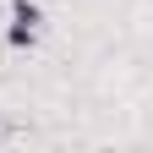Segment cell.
<instances>
[{
  "label": "cell",
  "instance_id": "obj_1",
  "mask_svg": "<svg viewBox=\"0 0 153 153\" xmlns=\"http://www.w3.org/2000/svg\"><path fill=\"white\" fill-rule=\"evenodd\" d=\"M38 27H44V6L38 0H11V22H6V44L11 49H33Z\"/></svg>",
  "mask_w": 153,
  "mask_h": 153
}]
</instances>
